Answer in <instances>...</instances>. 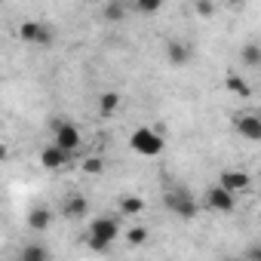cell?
Returning <instances> with one entry per match:
<instances>
[{"label": "cell", "mask_w": 261, "mask_h": 261, "mask_svg": "<svg viewBox=\"0 0 261 261\" xmlns=\"http://www.w3.org/2000/svg\"><path fill=\"white\" fill-rule=\"evenodd\" d=\"M40 163H43V169H62V166L71 163V151H65L59 145H49V148L40 151Z\"/></svg>", "instance_id": "8"}, {"label": "cell", "mask_w": 261, "mask_h": 261, "mask_svg": "<svg viewBox=\"0 0 261 261\" xmlns=\"http://www.w3.org/2000/svg\"><path fill=\"white\" fill-rule=\"evenodd\" d=\"M243 65H246V68H258V65H261V46H258V43H249V46L243 49Z\"/></svg>", "instance_id": "15"}, {"label": "cell", "mask_w": 261, "mask_h": 261, "mask_svg": "<svg viewBox=\"0 0 261 261\" xmlns=\"http://www.w3.org/2000/svg\"><path fill=\"white\" fill-rule=\"evenodd\" d=\"M37 31H40V22H25V25L19 28V37H22L25 43H34V40H37Z\"/></svg>", "instance_id": "17"}, {"label": "cell", "mask_w": 261, "mask_h": 261, "mask_svg": "<svg viewBox=\"0 0 261 261\" xmlns=\"http://www.w3.org/2000/svg\"><path fill=\"white\" fill-rule=\"evenodd\" d=\"M166 209L172 212V215H178V218H197V212H200V206H197V200L188 194V191H169L166 194Z\"/></svg>", "instance_id": "3"}, {"label": "cell", "mask_w": 261, "mask_h": 261, "mask_svg": "<svg viewBox=\"0 0 261 261\" xmlns=\"http://www.w3.org/2000/svg\"><path fill=\"white\" fill-rule=\"evenodd\" d=\"M34 43H37V46H49V43H53V28L40 22V31H37V40H34Z\"/></svg>", "instance_id": "21"}, {"label": "cell", "mask_w": 261, "mask_h": 261, "mask_svg": "<svg viewBox=\"0 0 261 261\" xmlns=\"http://www.w3.org/2000/svg\"><path fill=\"white\" fill-rule=\"evenodd\" d=\"M117 108H120V95H117L114 89L101 92V98H98V114H101V117H114Z\"/></svg>", "instance_id": "12"}, {"label": "cell", "mask_w": 261, "mask_h": 261, "mask_svg": "<svg viewBox=\"0 0 261 261\" xmlns=\"http://www.w3.org/2000/svg\"><path fill=\"white\" fill-rule=\"evenodd\" d=\"M120 212L123 215H139V212H145V200L142 197H123L120 200Z\"/></svg>", "instance_id": "14"}, {"label": "cell", "mask_w": 261, "mask_h": 261, "mask_svg": "<svg viewBox=\"0 0 261 261\" xmlns=\"http://www.w3.org/2000/svg\"><path fill=\"white\" fill-rule=\"evenodd\" d=\"M197 16H203V19H212V16H215L212 0H197Z\"/></svg>", "instance_id": "23"}, {"label": "cell", "mask_w": 261, "mask_h": 261, "mask_svg": "<svg viewBox=\"0 0 261 261\" xmlns=\"http://www.w3.org/2000/svg\"><path fill=\"white\" fill-rule=\"evenodd\" d=\"M86 212H89V200H86V197L71 194V197L62 200V215H65V218H83Z\"/></svg>", "instance_id": "10"}, {"label": "cell", "mask_w": 261, "mask_h": 261, "mask_svg": "<svg viewBox=\"0 0 261 261\" xmlns=\"http://www.w3.org/2000/svg\"><path fill=\"white\" fill-rule=\"evenodd\" d=\"M49 221H53V212H49L46 206H37V209L28 215V227H31V230H46Z\"/></svg>", "instance_id": "11"}, {"label": "cell", "mask_w": 261, "mask_h": 261, "mask_svg": "<svg viewBox=\"0 0 261 261\" xmlns=\"http://www.w3.org/2000/svg\"><path fill=\"white\" fill-rule=\"evenodd\" d=\"M7 157H10V151H7V145H4V142H0V163H4Z\"/></svg>", "instance_id": "24"}, {"label": "cell", "mask_w": 261, "mask_h": 261, "mask_svg": "<svg viewBox=\"0 0 261 261\" xmlns=\"http://www.w3.org/2000/svg\"><path fill=\"white\" fill-rule=\"evenodd\" d=\"M224 4H243V0H224Z\"/></svg>", "instance_id": "25"}, {"label": "cell", "mask_w": 261, "mask_h": 261, "mask_svg": "<svg viewBox=\"0 0 261 261\" xmlns=\"http://www.w3.org/2000/svg\"><path fill=\"white\" fill-rule=\"evenodd\" d=\"M105 19H111V22H120V19H123V7L111 0V4L105 7Z\"/></svg>", "instance_id": "22"}, {"label": "cell", "mask_w": 261, "mask_h": 261, "mask_svg": "<svg viewBox=\"0 0 261 261\" xmlns=\"http://www.w3.org/2000/svg\"><path fill=\"white\" fill-rule=\"evenodd\" d=\"M80 142H83V136H80V129L74 123H65V120L53 123V145H59V148H65V151L74 154L80 148Z\"/></svg>", "instance_id": "4"}, {"label": "cell", "mask_w": 261, "mask_h": 261, "mask_svg": "<svg viewBox=\"0 0 261 261\" xmlns=\"http://www.w3.org/2000/svg\"><path fill=\"white\" fill-rule=\"evenodd\" d=\"M237 123V133L246 139V142H261V117L258 114H243Z\"/></svg>", "instance_id": "7"}, {"label": "cell", "mask_w": 261, "mask_h": 261, "mask_svg": "<svg viewBox=\"0 0 261 261\" xmlns=\"http://www.w3.org/2000/svg\"><path fill=\"white\" fill-rule=\"evenodd\" d=\"M163 136L157 133V129H148V126H142V129H136L133 133V139H129V148H133L136 154H142V157H157V154H163Z\"/></svg>", "instance_id": "2"}, {"label": "cell", "mask_w": 261, "mask_h": 261, "mask_svg": "<svg viewBox=\"0 0 261 261\" xmlns=\"http://www.w3.org/2000/svg\"><path fill=\"white\" fill-rule=\"evenodd\" d=\"M166 56H169V65L185 68V65L194 59V49H191V43H185V40H169V43H166Z\"/></svg>", "instance_id": "9"}, {"label": "cell", "mask_w": 261, "mask_h": 261, "mask_svg": "<svg viewBox=\"0 0 261 261\" xmlns=\"http://www.w3.org/2000/svg\"><path fill=\"white\" fill-rule=\"evenodd\" d=\"M224 86H227V92H233V95H240V98H249V95H252V89H249V83H246L243 77H237V74H227V80H224Z\"/></svg>", "instance_id": "13"}, {"label": "cell", "mask_w": 261, "mask_h": 261, "mask_svg": "<svg viewBox=\"0 0 261 261\" xmlns=\"http://www.w3.org/2000/svg\"><path fill=\"white\" fill-rule=\"evenodd\" d=\"M145 240H148V230H145V227H129V230H126V243H129V246H142Z\"/></svg>", "instance_id": "18"}, {"label": "cell", "mask_w": 261, "mask_h": 261, "mask_svg": "<svg viewBox=\"0 0 261 261\" xmlns=\"http://www.w3.org/2000/svg\"><path fill=\"white\" fill-rule=\"evenodd\" d=\"M136 10L145 13V16H151V13L163 10V0H136Z\"/></svg>", "instance_id": "20"}, {"label": "cell", "mask_w": 261, "mask_h": 261, "mask_svg": "<svg viewBox=\"0 0 261 261\" xmlns=\"http://www.w3.org/2000/svg\"><path fill=\"white\" fill-rule=\"evenodd\" d=\"M80 169H83L86 175H98V172L105 169V163H101V157H86V160L80 163Z\"/></svg>", "instance_id": "19"}, {"label": "cell", "mask_w": 261, "mask_h": 261, "mask_svg": "<svg viewBox=\"0 0 261 261\" xmlns=\"http://www.w3.org/2000/svg\"><path fill=\"white\" fill-rule=\"evenodd\" d=\"M206 206H209L212 212H230V209L237 206V194H230V191H224L221 185H215V188L206 191Z\"/></svg>", "instance_id": "5"}, {"label": "cell", "mask_w": 261, "mask_h": 261, "mask_svg": "<svg viewBox=\"0 0 261 261\" xmlns=\"http://www.w3.org/2000/svg\"><path fill=\"white\" fill-rule=\"evenodd\" d=\"M218 185H221L224 191H230V194H240V191H249V188H252V178H249L243 169H227V172H221Z\"/></svg>", "instance_id": "6"}, {"label": "cell", "mask_w": 261, "mask_h": 261, "mask_svg": "<svg viewBox=\"0 0 261 261\" xmlns=\"http://www.w3.org/2000/svg\"><path fill=\"white\" fill-rule=\"evenodd\" d=\"M22 258H25V261H40V258H49V249L40 246V243H31V246L22 249Z\"/></svg>", "instance_id": "16"}, {"label": "cell", "mask_w": 261, "mask_h": 261, "mask_svg": "<svg viewBox=\"0 0 261 261\" xmlns=\"http://www.w3.org/2000/svg\"><path fill=\"white\" fill-rule=\"evenodd\" d=\"M117 237H120V221H117L114 215H98V218L89 221L86 240H89V246H92L95 252H105Z\"/></svg>", "instance_id": "1"}]
</instances>
